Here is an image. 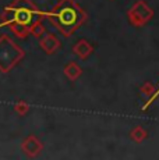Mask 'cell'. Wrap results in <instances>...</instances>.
I'll return each instance as SVG.
<instances>
[{
  "label": "cell",
  "mask_w": 159,
  "mask_h": 160,
  "mask_svg": "<svg viewBox=\"0 0 159 160\" xmlns=\"http://www.w3.org/2000/svg\"><path fill=\"white\" fill-rule=\"evenodd\" d=\"M44 11H41L31 0H13L2 11L0 20L3 27H8L18 38H27L29 35V28L38 21L45 18Z\"/></svg>",
  "instance_id": "obj_1"
},
{
  "label": "cell",
  "mask_w": 159,
  "mask_h": 160,
  "mask_svg": "<svg viewBox=\"0 0 159 160\" xmlns=\"http://www.w3.org/2000/svg\"><path fill=\"white\" fill-rule=\"evenodd\" d=\"M45 18L64 36H71L87 21L88 15L74 0H59L50 11L45 14Z\"/></svg>",
  "instance_id": "obj_2"
},
{
  "label": "cell",
  "mask_w": 159,
  "mask_h": 160,
  "mask_svg": "<svg viewBox=\"0 0 159 160\" xmlns=\"http://www.w3.org/2000/svg\"><path fill=\"white\" fill-rule=\"evenodd\" d=\"M24 57L25 53L20 46H17L7 35L0 36V71L3 74L10 72Z\"/></svg>",
  "instance_id": "obj_3"
},
{
  "label": "cell",
  "mask_w": 159,
  "mask_h": 160,
  "mask_svg": "<svg viewBox=\"0 0 159 160\" xmlns=\"http://www.w3.org/2000/svg\"><path fill=\"white\" fill-rule=\"evenodd\" d=\"M152 17H154V10H152L148 6V3L144 2V0L136 2L131 6L130 10L127 11L128 22L133 27H137V28L144 27Z\"/></svg>",
  "instance_id": "obj_4"
},
{
  "label": "cell",
  "mask_w": 159,
  "mask_h": 160,
  "mask_svg": "<svg viewBox=\"0 0 159 160\" xmlns=\"http://www.w3.org/2000/svg\"><path fill=\"white\" fill-rule=\"evenodd\" d=\"M21 148H23L24 153H25L27 156H29V158H35V156H38L39 153L42 152L44 145H42V142L35 137V135H29V137H27L23 141Z\"/></svg>",
  "instance_id": "obj_5"
},
{
  "label": "cell",
  "mask_w": 159,
  "mask_h": 160,
  "mask_svg": "<svg viewBox=\"0 0 159 160\" xmlns=\"http://www.w3.org/2000/svg\"><path fill=\"white\" fill-rule=\"evenodd\" d=\"M39 46L41 49L45 52L46 54H53L62 48L60 43V39L57 38L53 33H46V35H42L39 39Z\"/></svg>",
  "instance_id": "obj_6"
},
{
  "label": "cell",
  "mask_w": 159,
  "mask_h": 160,
  "mask_svg": "<svg viewBox=\"0 0 159 160\" xmlns=\"http://www.w3.org/2000/svg\"><path fill=\"white\" fill-rule=\"evenodd\" d=\"M94 52V48L87 39H80V41L73 46V53L81 60H85L91 56V53Z\"/></svg>",
  "instance_id": "obj_7"
},
{
  "label": "cell",
  "mask_w": 159,
  "mask_h": 160,
  "mask_svg": "<svg viewBox=\"0 0 159 160\" xmlns=\"http://www.w3.org/2000/svg\"><path fill=\"white\" fill-rule=\"evenodd\" d=\"M63 72H64V75L70 79V81H75V79H78L80 77H81L82 70H81V67H80L77 63L70 61V63H67L66 66H64Z\"/></svg>",
  "instance_id": "obj_8"
},
{
  "label": "cell",
  "mask_w": 159,
  "mask_h": 160,
  "mask_svg": "<svg viewBox=\"0 0 159 160\" xmlns=\"http://www.w3.org/2000/svg\"><path fill=\"white\" fill-rule=\"evenodd\" d=\"M146 137H148V132L144 130L141 125H137L130 131V138L137 143H141L144 139H146Z\"/></svg>",
  "instance_id": "obj_9"
},
{
  "label": "cell",
  "mask_w": 159,
  "mask_h": 160,
  "mask_svg": "<svg viewBox=\"0 0 159 160\" xmlns=\"http://www.w3.org/2000/svg\"><path fill=\"white\" fill-rule=\"evenodd\" d=\"M45 32H46V28L44 27V24H42L41 21L35 22L31 28H29V33H31L32 36H35V38H41L42 35H45Z\"/></svg>",
  "instance_id": "obj_10"
},
{
  "label": "cell",
  "mask_w": 159,
  "mask_h": 160,
  "mask_svg": "<svg viewBox=\"0 0 159 160\" xmlns=\"http://www.w3.org/2000/svg\"><path fill=\"white\" fill-rule=\"evenodd\" d=\"M14 110H16V113H18L20 116H25L27 113L29 112V104L27 102H24V100H20V102L16 103Z\"/></svg>",
  "instance_id": "obj_11"
},
{
  "label": "cell",
  "mask_w": 159,
  "mask_h": 160,
  "mask_svg": "<svg viewBox=\"0 0 159 160\" xmlns=\"http://www.w3.org/2000/svg\"><path fill=\"white\" fill-rule=\"evenodd\" d=\"M155 85L152 84V82H145V84L142 85L141 88H140V93L144 95V96H149V95H152L155 92Z\"/></svg>",
  "instance_id": "obj_12"
}]
</instances>
